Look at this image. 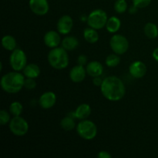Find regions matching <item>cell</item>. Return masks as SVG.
<instances>
[{"label":"cell","instance_id":"44dd1931","mask_svg":"<svg viewBox=\"0 0 158 158\" xmlns=\"http://www.w3.org/2000/svg\"><path fill=\"white\" fill-rule=\"evenodd\" d=\"M2 45L5 49L8 51H13L17 47V42L15 39L11 35H6L2 39Z\"/></svg>","mask_w":158,"mask_h":158},{"label":"cell","instance_id":"cb8c5ba5","mask_svg":"<svg viewBox=\"0 0 158 158\" xmlns=\"http://www.w3.org/2000/svg\"><path fill=\"white\" fill-rule=\"evenodd\" d=\"M120 63V55L117 53H111L106 56V60H105V63L108 67H116L118 66Z\"/></svg>","mask_w":158,"mask_h":158},{"label":"cell","instance_id":"9c48e42d","mask_svg":"<svg viewBox=\"0 0 158 158\" xmlns=\"http://www.w3.org/2000/svg\"><path fill=\"white\" fill-rule=\"evenodd\" d=\"M29 6L31 11L40 16L46 15L49 10L48 0H29Z\"/></svg>","mask_w":158,"mask_h":158},{"label":"cell","instance_id":"d6a6232c","mask_svg":"<svg viewBox=\"0 0 158 158\" xmlns=\"http://www.w3.org/2000/svg\"><path fill=\"white\" fill-rule=\"evenodd\" d=\"M137 10H138V8L136 7L134 5H133V6H131V7L129 8V13L131 14H135L136 12H137Z\"/></svg>","mask_w":158,"mask_h":158},{"label":"cell","instance_id":"30bf717a","mask_svg":"<svg viewBox=\"0 0 158 158\" xmlns=\"http://www.w3.org/2000/svg\"><path fill=\"white\" fill-rule=\"evenodd\" d=\"M73 27V20L69 15H64L59 19L56 24L57 31L61 35H67Z\"/></svg>","mask_w":158,"mask_h":158},{"label":"cell","instance_id":"e0dca14e","mask_svg":"<svg viewBox=\"0 0 158 158\" xmlns=\"http://www.w3.org/2000/svg\"><path fill=\"white\" fill-rule=\"evenodd\" d=\"M83 37L87 43H91V44L97 43L100 39L99 33L97 29L89 27V26L83 30Z\"/></svg>","mask_w":158,"mask_h":158},{"label":"cell","instance_id":"277c9868","mask_svg":"<svg viewBox=\"0 0 158 158\" xmlns=\"http://www.w3.org/2000/svg\"><path fill=\"white\" fill-rule=\"evenodd\" d=\"M77 132L81 138L86 140H90L95 138L97 135V125L91 120H80L77 126Z\"/></svg>","mask_w":158,"mask_h":158},{"label":"cell","instance_id":"8fae6325","mask_svg":"<svg viewBox=\"0 0 158 158\" xmlns=\"http://www.w3.org/2000/svg\"><path fill=\"white\" fill-rule=\"evenodd\" d=\"M148 68L146 64L142 61H134L130 65L129 73L132 77L135 79H141L146 75Z\"/></svg>","mask_w":158,"mask_h":158},{"label":"cell","instance_id":"ba28073f","mask_svg":"<svg viewBox=\"0 0 158 158\" xmlns=\"http://www.w3.org/2000/svg\"><path fill=\"white\" fill-rule=\"evenodd\" d=\"M110 46L114 52L118 55H123L129 49V41L124 35L115 34L110 40Z\"/></svg>","mask_w":158,"mask_h":158},{"label":"cell","instance_id":"d4e9b609","mask_svg":"<svg viewBox=\"0 0 158 158\" xmlns=\"http://www.w3.org/2000/svg\"><path fill=\"white\" fill-rule=\"evenodd\" d=\"M23 111V106L19 101H14L9 106V112L13 117H18L22 114Z\"/></svg>","mask_w":158,"mask_h":158},{"label":"cell","instance_id":"7a4b0ae2","mask_svg":"<svg viewBox=\"0 0 158 158\" xmlns=\"http://www.w3.org/2000/svg\"><path fill=\"white\" fill-rule=\"evenodd\" d=\"M25 76L23 73L14 71L2 76L1 79V87L8 94H17L24 87Z\"/></svg>","mask_w":158,"mask_h":158},{"label":"cell","instance_id":"603a6c76","mask_svg":"<svg viewBox=\"0 0 158 158\" xmlns=\"http://www.w3.org/2000/svg\"><path fill=\"white\" fill-rule=\"evenodd\" d=\"M60 127L64 131H69L73 130L76 127V123L74 121V117H71L70 115H68L66 117H63L60 121Z\"/></svg>","mask_w":158,"mask_h":158},{"label":"cell","instance_id":"3957f363","mask_svg":"<svg viewBox=\"0 0 158 158\" xmlns=\"http://www.w3.org/2000/svg\"><path fill=\"white\" fill-rule=\"evenodd\" d=\"M47 60L49 65L52 68L59 70L66 69L69 63L67 50H66L62 46L51 49L48 53Z\"/></svg>","mask_w":158,"mask_h":158},{"label":"cell","instance_id":"7402d4cb","mask_svg":"<svg viewBox=\"0 0 158 158\" xmlns=\"http://www.w3.org/2000/svg\"><path fill=\"white\" fill-rule=\"evenodd\" d=\"M143 32L145 35L149 39H155L158 36V27L153 23H148L144 26Z\"/></svg>","mask_w":158,"mask_h":158},{"label":"cell","instance_id":"4316f807","mask_svg":"<svg viewBox=\"0 0 158 158\" xmlns=\"http://www.w3.org/2000/svg\"><path fill=\"white\" fill-rule=\"evenodd\" d=\"M10 114L7 111L5 110H2L0 111V124L3 126V125L9 123V122L11 120Z\"/></svg>","mask_w":158,"mask_h":158},{"label":"cell","instance_id":"2e32d148","mask_svg":"<svg viewBox=\"0 0 158 158\" xmlns=\"http://www.w3.org/2000/svg\"><path fill=\"white\" fill-rule=\"evenodd\" d=\"M91 112H92V110L89 104L82 103L80 106H77L76 110L74 111V115H75L76 119L83 120L87 119L91 114Z\"/></svg>","mask_w":158,"mask_h":158},{"label":"cell","instance_id":"5bb4252c","mask_svg":"<svg viewBox=\"0 0 158 158\" xmlns=\"http://www.w3.org/2000/svg\"><path fill=\"white\" fill-rule=\"evenodd\" d=\"M86 69L84 66L77 65L73 66L69 71V78L73 83H81L85 80L86 76Z\"/></svg>","mask_w":158,"mask_h":158},{"label":"cell","instance_id":"8992f818","mask_svg":"<svg viewBox=\"0 0 158 158\" xmlns=\"http://www.w3.org/2000/svg\"><path fill=\"white\" fill-rule=\"evenodd\" d=\"M9 64L14 71H23L27 65V56L21 49H15L12 51L9 56Z\"/></svg>","mask_w":158,"mask_h":158},{"label":"cell","instance_id":"836d02e7","mask_svg":"<svg viewBox=\"0 0 158 158\" xmlns=\"http://www.w3.org/2000/svg\"><path fill=\"white\" fill-rule=\"evenodd\" d=\"M152 56L156 61L158 62V47L156 48L154 51H153V53H152Z\"/></svg>","mask_w":158,"mask_h":158},{"label":"cell","instance_id":"83f0119b","mask_svg":"<svg viewBox=\"0 0 158 158\" xmlns=\"http://www.w3.org/2000/svg\"><path fill=\"white\" fill-rule=\"evenodd\" d=\"M36 81L35 79L33 78H28L26 77L24 83V87L28 90H32L36 87Z\"/></svg>","mask_w":158,"mask_h":158},{"label":"cell","instance_id":"7c38bea8","mask_svg":"<svg viewBox=\"0 0 158 158\" xmlns=\"http://www.w3.org/2000/svg\"><path fill=\"white\" fill-rule=\"evenodd\" d=\"M56 103V95L52 91H47L40 96L39 99V105L44 110L51 109Z\"/></svg>","mask_w":158,"mask_h":158},{"label":"cell","instance_id":"4fadbf2b","mask_svg":"<svg viewBox=\"0 0 158 158\" xmlns=\"http://www.w3.org/2000/svg\"><path fill=\"white\" fill-rule=\"evenodd\" d=\"M60 35L61 34L59 32H56V31H48L44 35V37H43V42H44L45 45L47 47L50 48V49L58 47L62 43Z\"/></svg>","mask_w":158,"mask_h":158},{"label":"cell","instance_id":"6da1fadb","mask_svg":"<svg viewBox=\"0 0 158 158\" xmlns=\"http://www.w3.org/2000/svg\"><path fill=\"white\" fill-rule=\"evenodd\" d=\"M100 90L106 100L114 102L122 100L126 94L124 83L116 76H110L103 79Z\"/></svg>","mask_w":158,"mask_h":158},{"label":"cell","instance_id":"f1b7e54d","mask_svg":"<svg viewBox=\"0 0 158 158\" xmlns=\"http://www.w3.org/2000/svg\"><path fill=\"white\" fill-rule=\"evenodd\" d=\"M151 2V0H133V5H134L138 9L148 7Z\"/></svg>","mask_w":158,"mask_h":158},{"label":"cell","instance_id":"f546056e","mask_svg":"<svg viewBox=\"0 0 158 158\" xmlns=\"http://www.w3.org/2000/svg\"><path fill=\"white\" fill-rule=\"evenodd\" d=\"M77 63L79 65H81V66H86V63H87V57L85 55H80L77 58Z\"/></svg>","mask_w":158,"mask_h":158},{"label":"cell","instance_id":"52a82bcc","mask_svg":"<svg viewBox=\"0 0 158 158\" xmlns=\"http://www.w3.org/2000/svg\"><path fill=\"white\" fill-rule=\"evenodd\" d=\"M9 130L13 135L17 137L25 136L29 131V123L23 117H13L9 122Z\"/></svg>","mask_w":158,"mask_h":158},{"label":"cell","instance_id":"5b68a950","mask_svg":"<svg viewBox=\"0 0 158 158\" xmlns=\"http://www.w3.org/2000/svg\"><path fill=\"white\" fill-rule=\"evenodd\" d=\"M107 20L108 17L106 12L101 9H97L89 14L86 23L89 27L100 30L106 26Z\"/></svg>","mask_w":158,"mask_h":158},{"label":"cell","instance_id":"1f68e13d","mask_svg":"<svg viewBox=\"0 0 158 158\" xmlns=\"http://www.w3.org/2000/svg\"><path fill=\"white\" fill-rule=\"evenodd\" d=\"M97 157L99 158H111L112 157V155L109 152H107V151H101L97 154Z\"/></svg>","mask_w":158,"mask_h":158},{"label":"cell","instance_id":"484cf974","mask_svg":"<svg viewBox=\"0 0 158 158\" xmlns=\"http://www.w3.org/2000/svg\"><path fill=\"white\" fill-rule=\"evenodd\" d=\"M128 9L127 2L126 0H117L114 3V10L119 14H123Z\"/></svg>","mask_w":158,"mask_h":158},{"label":"cell","instance_id":"9a60e30c","mask_svg":"<svg viewBox=\"0 0 158 158\" xmlns=\"http://www.w3.org/2000/svg\"><path fill=\"white\" fill-rule=\"evenodd\" d=\"M86 73L91 77H100L103 73V66L100 62L91 61L86 64Z\"/></svg>","mask_w":158,"mask_h":158},{"label":"cell","instance_id":"d6986e66","mask_svg":"<svg viewBox=\"0 0 158 158\" xmlns=\"http://www.w3.org/2000/svg\"><path fill=\"white\" fill-rule=\"evenodd\" d=\"M79 44V40L75 36H72V35H69L66 36L62 40L61 46L62 47L64 48L67 51H72L77 49L78 47Z\"/></svg>","mask_w":158,"mask_h":158},{"label":"cell","instance_id":"ac0fdd59","mask_svg":"<svg viewBox=\"0 0 158 158\" xmlns=\"http://www.w3.org/2000/svg\"><path fill=\"white\" fill-rule=\"evenodd\" d=\"M23 71V73L24 74L25 77L33 79H36L40 76V72H41L40 66L35 63L27 64Z\"/></svg>","mask_w":158,"mask_h":158},{"label":"cell","instance_id":"ffe728a7","mask_svg":"<svg viewBox=\"0 0 158 158\" xmlns=\"http://www.w3.org/2000/svg\"><path fill=\"white\" fill-rule=\"evenodd\" d=\"M121 26V22L117 16H111L108 19L106 24V29L110 33H116L119 31Z\"/></svg>","mask_w":158,"mask_h":158},{"label":"cell","instance_id":"4dcf8cb0","mask_svg":"<svg viewBox=\"0 0 158 158\" xmlns=\"http://www.w3.org/2000/svg\"><path fill=\"white\" fill-rule=\"evenodd\" d=\"M103 79H102L100 77H93V83L94 86H101L102 83H103Z\"/></svg>","mask_w":158,"mask_h":158}]
</instances>
